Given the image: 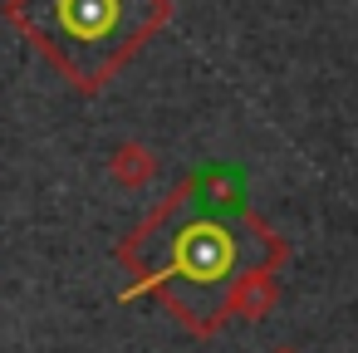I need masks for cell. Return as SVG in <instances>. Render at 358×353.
I'll return each instance as SVG.
<instances>
[{
    "mask_svg": "<svg viewBox=\"0 0 358 353\" xmlns=\"http://www.w3.org/2000/svg\"><path fill=\"white\" fill-rule=\"evenodd\" d=\"M236 265V240L231 231H221L216 221H192L177 231L172 240V265L157 270V280H196V284H216L226 280Z\"/></svg>",
    "mask_w": 358,
    "mask_h": 353,
    "instance_id": "2",
    "label": "cell"
},
{
    "mask_svg": "<svg viewBox=\"0 0 358 353\" xmlns=\"http://www.w3.org/2000/svg\"><path fill=\"white\" fill-rule=\"evenodd\" d=\"M123 20H128V0H50L45 25H30L25 35L40 50H50L55 40H69L74 50H108V64L118 69L143 45L123 35Z\"/></svg>",
    "mask_w": 358,
    "mask_h": 353,
    "instance_id": "1",
    "label": "cell"
},
{
    "mask_svg": "<svg viewBox=\"0 0 358 353\" xmlns=\"http://www.w3.org/2000/svg\"><path fill=\"white\" fill-rule=\"evenodd\" d=\"M108 177L123 187V192H143L152 177H157V152L148 143H118L108 152Z\"/></svg>",
    "mask_w": 358,
    "mask_h": 353,
    "instance_id": "4",
    "label": "cell"
},
{
    "mask_svg": "<svg viewBox=\"0 0 358 353\" xmlns=\"http://www.w3.org/2000/svg\"><path fill=\"white\" fill-rule=\"evenodd\" d=\"M280 299V280H275V265H255L245 280H236L231 299H226V319H245V324H260Z\"/></svg>",
    "mask_w": 358,
    "mask_h": 353,
    "instance_id": "3",
    "label": "cell"
},
{
    "mask_svg": "<svg viewBox=\"0 0 358 353\" xmlns=\"http://www.w3.org/2000/svg\"><path fill=\"white\" fill-rule=\"evenodd\" d=\"M187 187H192L211 211H241V192H245V187H241V172H231V167H221V162L206 167V172H196Z\"/></svg>",
    "mask_w": 358,
    "mask_h": 353,
    "instance_id": "5",
    "label": "cell"
}]
</instances>
